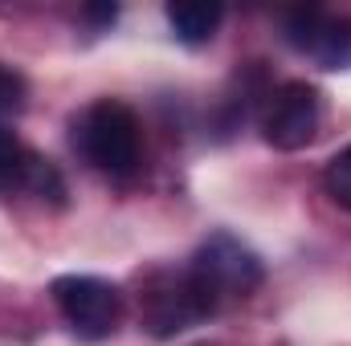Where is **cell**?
Here are the masks:
<instances>
[{
	"label": "cell",
	"instance_id": "8",
	"mask_svg": "<svg viewBox=\"0 0 351 346\" xmlns=\"http://www.w3.org/2000/svg\"><path fill=\"white\" fill-rule=\"evenodd\" d=\"M221 16H225V8L213 4V0H172L168 4V25H172L176 41H184V45L213 41Z\"/></svg>",
	"mask_w": 351,
	"mask_h": 346
},
{
	"label": "cell",
	"instance_id": "6",
	"mask_svg": "<svg viewBox=\"0 0 351 346\" xmlns=\"http://www.w3.org/2000/svg\"><path fill=\"white\" fill-rule=\"evenodd\" d=\"M319 131V94L306 82H286L269 94L262 114V135L278 151H298Z\"/></svg>",
	"mask_w": 351,
	"mask_h": 346
},
{
	"label": "cell",
	"instance_id": "7",
	"mask_svg": "<svg viewBox=\"0 0 351 346\" xmlns=\"http://www.w3.org/2000/svg\"><path fill=\"white\" fill-rule=\"evenodd\" d=\"M0 187L4 191H33L41 200H53V204H62V196H66L58 168L49 159H41L37 151H29L8 127H0Z\"/></svg>",
	"mask_w": 351,
	"mask_h": 346
},
{
	"label": "cell",
	"instance_id": "10",
	"mask_svg": "<svg viewBox=\"0 0 351 346\" xmlns=\"http://www.w3.org/2000/svg\"><path fill=\"white\" fill-rule=\"evenodd\" d=\"M21 106H25V82H21V74H12L8 66H0V127H4V118L21 114Z\"/></svg>",
	"mask_w": 351,
	"mask_h": 346
},
{
	"label": "cell",
	"instance_id": "4",
	"mask_svg": "<svg viewBox=\"0 0 351 346\" xmlns=\"http://www.w3.org/2000/svg\"><path fill=\"white\" fill-rule=\"evenodd\" d=\"M188 269L196 273V281L221 302V297H237V293H250V289H258L265 277L262 261L258 253H250L241 241H233L229 232H217V237H208L192 261H188Z\"/></svg>",
	"mask_w": 351,
	"mask_h": 346
},
{
	"label": "cell",
	"instance_id": "1",
	"mask_svg": "<svg viewBox=\"0 0 351 346\" xmlns=\"http://www.w3.org/2000/svg\"><path fill=\"white\" fill-rule=\"evenodd\" d=\"M74 147L82 151L90 168L106 175H131L139 168V118L131 106L102 98L74 122Z\"/></svg>",
	"mask_w": 351,
	"mask_h": 346
},
{
	"label": "cell",
	"instance_id": "3",
	"mask_svg": "<svg viewBox=\"0 0 351 346\" xmlns=\"http://www.w3.org/2000/svg\"><path fill=\"white\" fill-rule=\"evenodd\" d=\"M53 302L62 310V318L70 322V330L78 338H110L123 322V297L110 281L90 277V273H70L53 281Z\"/></svg>",
	"mask_w": 351,
	"mask_h": 346
},
{
	"label": "cell",
	"instance_id": "11",
	"mask_svg": "<svg viewBox=\"0 0 351 346\" xmlns=\"http://www.w3.org/2000/svg\"><path fill=\"white\" fill-rule=\"evenodd\" d=\"M86 16L98 21V25H110V21L119 16V8H114V4H94V8H86Z\"/></svg>",
	"mask_w": 351,
	"mask_h": 346
},
{
	"label": "cell",
	"instance_id": "5",
	"mask_svg": "<svg viewBox=\"0 0 351 346\" xmlns=\"http://www.w3.org/2000/svg\"><path fill=\"white\" fill-rule=\"evenodd\" d=\"M286 41L298 53L315 57L323 70L351 66V21L319 8V4H302V8L286 12Z\"/></svg>",
	"mask_w": 351,
	"mask_h": 346
},
{
	"label": "cell",
	"instance_id": "2",
	"mask_svg": "<svg viewBox=\"0 0 351 346\" xmlns=\"http://www.w3.org/2000/svg\"><path fill=\"white\" fill-rule=\"evenodd\" d=\"M221 302L196 281L192 269H180V273H160L147 293H143V326L156 334V338H172L180 330L204 322Z\"/></svg>",
	"mask_w": 351,
	"mask_h": 346
},
{
	"label": "cell",
	"instance_id": "9",
	"mask_svg": "<svg viewBox=\"0 0 351 346\" xmlns=\"http://www.w3.org/2000/svg\"><path fill=\"white\" fill-rule=\"evenodd\" d=\"M323 183H327L331 200H335L339 208H348V212H351V147H348V151H339V155L327 163Z\"/></svg>",
	"mask_w": 351,
	"mask_h": 346
}]
</instances>
